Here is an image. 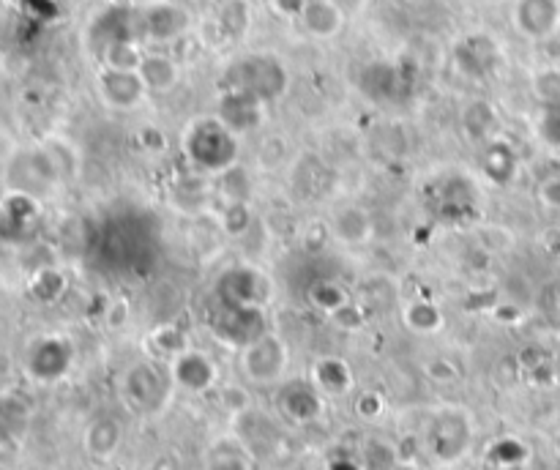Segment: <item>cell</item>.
Returning a JSON list of instances; mask_svg holds the SVG:
<instances>
[{
	"instance_id": "1",
	"label": "cell",
	"mask_w": 560,
	"mask_h": 470,
	"mask_svg": "<svg viewBox=\"0 0 560 470\" xmlns=\"http://www.w3.org/2000/svg\"><path fill=\"white\" fill-rule=\"evenodd\" d=\"M184 154L194 170L222 175L238 164L241 140H238V132H233L219 115H208L186 126Z\"/></svg>"
},
{
	"instance_id": "2",
	"label": "cell",
	"mask_w": 560,
	"mask_h": 470,
	"mask_svg": "<svg viewBox=\"0 0 560 470\" xmlns=\"http://www.w3.org/2000/svg\"><path fill=\"white\" fill-rule=\"evenodd\" d=\"M222 88L252 96L260 104H274L290 88V72L282 58L271 52H249L224 69Z\"/></svg>"
},
{
	"instance_id": "3",
	"label": "cell",
	"mask_w": 560,
	"mask_h": 470,
	"mask_svg": "<svg viewBox=\"0 0 560 470\" xmlns=\"http://www.w3.org/2000/svg\"><path fill=\"white\" fill-rule=\"evenodd\" d=\"M429 211L443 222H468L479 211V195L476 186L465 175H438L424 189Z\"/></svg>"
},
{
	"instance_id": "4",
	"label": "cell",
	"mask_w": 560,
	"mask_h": 470,
	"mask_svg": "<svg viewBox=\"0 0 560 470\" xmlns=\"http://www.w3.org/2000/svg\"><path fill=\"white\" fill-rule=\"evenodd\" d=\"M216 304H233V307H263L271 298V279L252 266L227 268L216 282Z\"/></svg>"
},
{
	"instance_id": "5",
	"label": "cell",
	"mask_w": 560,
	"mask_h": 470,
	"mask_svg": "<svg viewBox=\"0 0 560 470\" xmlns=\"http://www.w3.org/2000/svg\"><path fill=\"white\" fill-rule=\"evenodd\" d=\"M241 369L257 386H274L287 372V345L285 339L265 331L263 337L241 348Z\"/></svg>"
},
{
	"instance_id": "6",
	"label": "cell",
	"mask_w": 560,
	"mask_h": 470,
	"mask_svg": "<svg viewBox=\"0 0 560 470\" xmlns=\"http://www.w3.org/2000/svg\"><path fill=\"white\" fill-rule=\"evenodd\" d=\"M192 25V17L184 6L178 3H170V0H156V3H148L143 9H137V31H140V39L156 41V44H164V41L181 39Z\"/></svg>"
},
{
	"instance_id": "7",
	"label": "cell",
	"mask_w": 560,
	"mask_h": 470,
	"mask_svg": "<svg viewBox=\"0 0 560 470\" xmlns=\"http://www.w3.org/2000/svg\"><path fill=\"white\" fill-rule=\"evenodd\" d=\"M170 386H173L170 372L164 375L162 369L156 364H148V361L134 364L123 378V394L134 408L143 410V413H153V410L162 408L167 402V394H170Z\"/></svg>"
},
{
	"instance_id": "8",
	"label": "cell",
	"mask_w": 560,
	"mask_h": 470,
	"mask_svg": "<svg viewBox=\"0 0 560 470\" xmlns=\"http://www.w3.org/2000/svg\"><path fill=\"white\" fill-rule=\"evenodd\" d=\"M214 334L227 345L246 348L249 342L265 334L263 307H233V304H216V315L211 320Z\"/></svg>"
},
{
	"instance_id": "9",
	"label": "cell",
	"mask_w": 560,
	"mask_h": 470,
	"mask_svg": "<svg viewBox=\"0 0 560 470\" xmlns=\"http://www.w3.org/2000/svg\"><path fill=\"white\" fill-rule=\"evenodd\" d=\"M470 443V427L468 419L459 410H443L438 413L432 424H429L427 446L432 457L440 462L459 460Z\"/></svg>"
},
{
	"instance_id": "10",
	"label": "cell",
	"mask_w": 560,
	"mask_h": 470,
	"mask_svg": "<svg viewBox=\"0 0 560 470\" xmlns=\"http://www.w3.org/2000/svg\"><path fill=\"white\" fill-rule=\"evenodd\" d=\"M361 88L375 102H405L413 93V80L399 63L375 61L361 72Z\"/></svg>"
},
{
	"instance_id": "11",
	"label": "cell",
	"mask_w": 560,
	"mask_h": 470,
	"mask_svg": "<svg viewBox=\"0 0 560 470\" xmlns=\"http://www.w3.org/2000/svg\"><path fill=\"white\" fill-rule=\"evenodd\" d=\"M170 378L173 386L189 391V394H205L216 386L219 372L211 358L203 350H184L175 358H170Z\"/></svg>"
},
{
	"instance_id": "12",
	"label": "cell",
	"mask_w": 560,
	"mask_h": 470,
	"mask_svg": "<svg viewBox=\"0 0 560 470\" xmlns=\"http://www.w3.org/2000/svg\"><path fill=\"white\" fill-rule=\"evenodd\" d=\"M514 25L530 41L552 39L560 31V0H517Z\"/></svg>"
},
{
	"instance_id": "13",
	"label": "cell",
	"mask_w": 560,
	"mask_h": 470,
	"mask_svg": "<svg viewBox=\"0 0 560 470\" xmlns=\"http://www.w3.org/2000/svg\"><path fill=\"white\" fill-rule=\"evenodd\" d=\"M91 47L99 52H104L110 44L118 41H140V31H137V9L129 6H112V9L102 11L91 25Z\"/></svg>"
},
{
	"instance_id": "14",
	"label": "cell",
	"mask_w": 560,
	"mask_h": 470,
	"mask_svg": "<svg viewBox=\"0 0 560 470\" xmlns=\"http://www.w3.org/2000/svg\"><path fill=\"white\" fill-rule=\"evenodd\" d=\"M72 356V345H69L66 339L44 337L39 339L31 348V353H28V372H31L33 378L50 383V380L63 378V375L69 372Z\"/></svg>"
},
{
	"instance_id": "15",
	"label": "cell",
	"mask_w": 560,
	"mask_h": 470,
	"mask_svg": "<svg viewBox=\"0 0 560 470\" xmlns=\"http://www.w3.org/2000/svg\"><path fill=\"white\" fill-rule=\"evenodd\" d=\"M498 61H500L498 44L489 39L487 33L468 36V39H462L457 47H454V66H457L462 74L476 77V80L489 77V74L495 72Z\"/></svg>"
},
{
	"instance_id": "16",
	"label": "cell",
	"mask_w": 560,
	"mask_h": 470,
	"mask_svg": "<svg viewBox=\"0 0 560 470\" xmlns=\"http://www.w3.org/2000/svg\"><path fill=\"white\" fill-rule=\"evenodd\" d=\"M99 93L112 110H134L143 102L145 88L140 72H121V69H102L99 74Z\"/></svg>"
},
{
	"instance_id": "17",
	"label": "cell",
	"mask_w": 560,
	"mask_h": 470,
	"mask_svg": "<svg viewBox=\"0 0 560 470\" xmlns=\"http://www.w3.org/2000/svg\"><path fill=\"white\" fill-rule=\"evenodd\" d=\"M279 410L293 424L317 421L323 413V391L317 389L315 383H301V380L285 383L279 391Z\"/></svg>"
},
{
	"instance_id": "18",
	"label": "cell",
	"mask_w": 560,
	"mask_h": 470,
	"mask_svg": "<svg viewBox=\"0 0 560 470\" xmlns=\"http://www.w3.org/2000/svg\"><path fill=\"white\" fill-rule=\"evenodd\" d=\"M263 107L257 99L252 96H246V93H238V91H227L222 88V96H219V118H222L233 132L244 134V132H252L260 126L263 121Z\"/></svg>"
},
{
	"instance_id": "19",
	"label": "cell",
	"mask_w": 560,
	"mask_h": 470,
	"mask_svg": "<svg viewBox=\"0 0 560 470\" xmlns=\"http://www.w3.org/2000/svg\"><path fill=\"white\" fill-rule=\"evenodd\" d=\"M301 25L317 39H331L345 25V9L336 0H306Z\"/></svg>"
},
{
	"instance_id": "20",
	"label": "cell",
	"mask_w": 560,
	"mask_h": 470,
	"mask_svg": "<svg viewBox=\"0 0 560 470\" xmlns=\"http://www.w3.org/2000/svg\"><path fill=\"white\" fill-rule=\"evenodd\" d=\"M123 430L112 416H99L85 427L82 446L91 454L93 460H112V454L121 449Z\"/></svg>"
},
{
	"instance_id": "21",
	"label": "cell",
	"mask_w": 560,
	"mask_h": 470,
	"mask_svg": "<svg viewBox=\"0 0 560 470\" xmlns=\"http://www.w3.org/2000/svg\"><path fill=\"white\" fill-rule=\"evenodd\" d=\"M479 164L492 184H509V181H514V175H517L520 156H517V151H514L509 143L492 140V143L484 145V151H481L479 156Z\"/></svg>"
},
{
	"instance_id": "22",
	"label": "cell",
	"mask_w": 560,
	"mask_h": 470,
	"mask_svg": "<svg viewBox=\"0 0 560 470\" xmlns=\"http://www.w3.org/2000/svg\"><path fill=\"white\" fill-rule=\"evenodd\" d=\"M312 383L323 391V397H342L353 389V369L342 358H320L312 367Z\"/></svg>"
},
{
	"instance_id": "23",
	"label": "cell",
	"mask_w": 560,
	"mask_h": 470,
	"mask_svg": "<svg viewBox=\"0 0 560 470\" xmlns=\"http://www.w3.org/2000/svg\"><path fill=\"white\" fill-rule=\"evenodd\" d=\"M334 235L347 246L367 244L372 238V216L358 205H345L334 214Z\"/></svg>"
},
{
	"instance_id": "24",
	"label": "cell",
	"mask_w": 560,
	"mask_h": 470,
	"mask_svg": "<svg viewBox=\"0 0 560 470\" xmlns=\"http://www.w3.org/2000/svg\"><path fill=\"white\" fill-rule=\"evenodd\" d=\"M140 77H143L145 88L151 93H164L175 88L178 82V66L170 55L162 52H145L143 63H140Z\"/></svg>"
},
{
	"instance_id": "25",
	"label": "cell",
	"mask_w": 560,
	"mask_h": 470,
	"mask_svg": "<svg viewBox=\"0 0 560 470\" xmlns=\"http://www.w3.org/2000/svg\"><path fill=\"white\" fill-rule=\"evenodd\" d=\"M306 298H309V304L317 312H323L328 317L336 315L345 304H350L347 290L339 282H334V279H315L312 285L306 287Z\"/></svg>"
},
{
	"instance_id": "26",
	"label": "cell",
	"mask_w": 560,
	"mask_h": 470,
	"mask_svg": "<svg viewBox=\"0 0 560 470\" xmlns=\"http://www.w3.org/2000/svg\"><path fill=\"white\" fill-rule=\"evenodd\" d=\"M104 69H121V72H140L145 52L140 50V41H118L107 50L99 52Z\"/></svg>"
},
{
	"instance_id": "27",
	"label": "cell",
	"mask_w": 560,
	"mask_h": 470,
	"mask_svg": "<svg viewBox=\"0 0 560 470\" xmlns=\"http://www.w3.org/2000/svg\"><path fill=\"white\" fill-rule=\"evenodd\" d=\"M205 470H252V460L244 449H238L230 440L216 443L205 457Z\"/></svg>"
},
{
	"instance_id": "28",
	"label": "cell",
	"mask_w": 560,
	"mask_h": 470,
	"mask_svg": "<svg viewBox=\"0 0 560 470\" xmlns=\"http://www.w3.org/2000/svg\"><path fill=\"white\" fill-rule=\"evenodd\" d=\"M405 323L416 334H435L443 328V312L429 301H416L405 309Z\"/></svg>"
},
{
	"instance_id": "29",
	"label": "cell",
	"mask_w": 560,
	"mask_h": 470,
	"mask_svg": "<svg viewBox=\"0 0 560 470\" xmlns=\"http://www.w3.org/2000/svg\"><path fill=\"white\" fill-rule=\"evenodd\" d=\"M219 25L227 36H244L246 28H249V3L246 0H222Z\"/></svg>"
},
{
	"instance_id": "30",
	"label": "cell",
	"mask_w": 560,
	"mask_h": 470,
	"mask_svg": "<svg viewBox=\"0 0 560 470\" xmlns=\"http://www.w3.org/2000/svg\"><path fill=\"white\" fill-rule=\"evenodd\" d=\"M533 93L547 107H560V66H547L533 77Z\"/></svg>"
},
{
	"instance_id": "31",
	"label": "cell",
	"mask_w": 560,
	"mask_h": 470,
	"mask_svg": "<svg viewBox=\"0 0 560 470\" xmlns=\"http://www.w3.org/2000/svg\"><path fill=\"white\" fill-rule=\"evenodd\" d=\"M465 115L476 118V123H468V126H465V132H468L473 140H484V137L492 132V126H495V113H492V107H489L487 102L468 104Z\"/></svg>"
},
{
	"instance_id": "32",
	"label": "cell",
	"mask_w": 560,
	"mask_h": 470,
	"mask_svg": "<svg viewBox=\"0 0 560 470\" xmlns=\"http://www.w3.org/2000/svg\"><path fill=\"white\" fill-rule=\"evenodd\" d=\"M539 132L541 137H544V143L560 151V107H547V110H544L539 123Z\"/></svg>"
},
{
	"instance_id": "33",
	"label": "cell",
	"mask_w": 560,
	"mask_h": 470,
	"mask_svg": "<svg viewBox=\"0 0 560 470\" xmlns=\"http://www.w3.org/2000/svg\"><path fill=\"white\" fill-rule=\"evenodd\" d=\"M539 197L541 203L550 205V208H558L560 211V175H552V178H547V181L541 184Z\"/></svg>"
},
{
	"instance_id": "34",
	"label": "cell",
	"mask_w": 560,
	"mask_h": 470,
	"mask_svg": "<svg viewBox=\"0 0 560 470\" xmlns=\"http://www.w3.org/2000/svg\"><path fill=\"white\" fill-rule=\"evenodd\" d=\"M336 320V323H342V328H358L361 323H364V312L350 301V304H345V307L339 309L336 315H331Z\"/></svg>"
},
{
	"instance_id": "35",
	"label": "cell",
	"mask_w": 560,
	"mask_h": 470,
	"mask_svg": "<svg viewBox=\"0 0 560 470\" xmlns=\"http://www.w3.org/2000/svg\"><path fill=\"white\" fill-rule=\"evenodd\" d=\"M274 6H276V11H279V14H285V17H293V20H301L306 0H274Z\"/></svg>"
},
{
	"instance_id": "36",
	"label": "cell",
	"mask_w": 560,
	"mask_h": 470,
	"mask_svg": "<svg viewBox=\"0 0 560 470\" xmlns=\"http://www.w3.org/2000/svg\"><path fill=\"white\" fill-rule=\"evenodd\" d=\"M336 3H339V6H342L345 11H353L361 6V0H336Z\"/></svg>"
}]
</instances>
